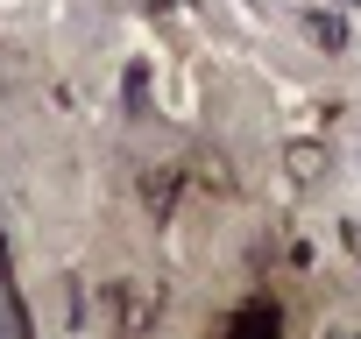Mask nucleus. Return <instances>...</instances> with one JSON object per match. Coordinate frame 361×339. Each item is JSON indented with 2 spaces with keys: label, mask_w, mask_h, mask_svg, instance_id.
<instances>
[{
  "label": "nucleus",
  "mask_w": 361,
  "mask_h": 339,
  "mask_svg": "<svg viewBox=\"0 0 361 339\" xmlns=\"http://www.w3.org/2000/svg\"><path fill=\"white\" fill-rule=\"evenodd\" d=\"M0 339H22V311L8 297V262H0Z\"/></svg>",
  "instance_id": "1"
},
{
  "label": "nucleus",
  "mask_w": 361,
  "mask_h": 339,
  "mask_svg": "<svg viewBox=\"0 0 361 339\" xmlns=\"http://www.w3.org/2000/svg\"><path fill=\"white\" fill-rule=\"evenodd\" d=\"M234 339H276V318H269V311H241Z\"/></svg>",
  "instance_id": "2"
}]
</instances>
